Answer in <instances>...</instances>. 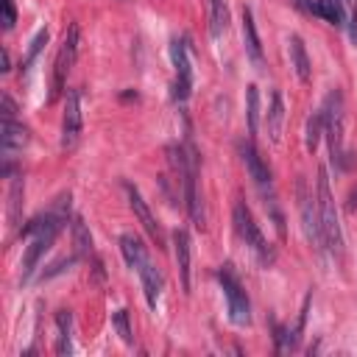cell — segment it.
Masks as SVG:
<instances>
[{"mask_svg": "<svg viewBox=\"0 0 357 357\" xmlns=\"http://www.w3.org/2000/svg\"><path fill=\"white\" fill-rule=\"evenodd\" d=\"M315 190H318V218H321V231H324V243L329 251L340 254L343 248V234H340V220H337V209H335V198H332V190H329V176H326V167H318V181H315Z\"/></svg>", "mask_w": 357, "mask_h": 357, "instance_id": "obj_1", "label": "cell"}, {"mask_svg": "<svg viewBox=\"0 0 357 357\" xmlns=\"http://www.w3.org/2000/svg\"><path fill=\"white\" fill-rule=\"evenodd\" d=\"M173 251H176V265H178L181 287H184V293H190V234L184 229L173 231Z\"/></svg>", "mask_w": 357, "mask_h": 357, "instance_id": "obj_15", "label": "cell"}, {"mask_svg": "<svg viewBox=\"0 0 357 357\" xmlns=\"http://www.w3.org/2000/svg\"><path fill=\"white\" fill-rule=\"evenodd\" d=\"M229 25V8L226 0H209V33L220 36Z\"/></svg>", "mask_w": 357, "mask_h": 357, "instance_id": "obj_21", "label": "cell"}, {"mask_svg": "<svg viewBox=\"0 0 357 357\" xmlns=\"http://www.w3.org/2000/svg\"><path fill=\"white\" fill-rule=\"evenodd\" d=\"M240 156H243V162H245V170H248V176L254 178V184L268 195V190H271V170L265 167V162H262V156L257 153V148L248 142V139H240Z\"/></svg>", "mask_w": 357, "mask_h": 357, "instance_id": "obj_11", "label": "cell"}, {"mask_svg": "<svg viewBox=\"0 0 357 357\" xmlns=\"http://www.w3.org/2000/svg\"><path fill=\"white\" fill-rule=\"evenodd\" d=\"M0 59H3V67H0V70H3V73H6V70H11V59H8V50H3V53H0Z\"/></svg>", "mask_w": 357, "mask_h": 357, "instance_id": "obj_30", "label": "cell"}, {"mask_svg": "<svg viewBox=\"0 0 357 357\" xmlns=\"http://www.w3.org/2000/svg\"><path fill=\"white\" fill-rule=\"evenodd\" d=\"M112 324H114V329H117V335H120L123 343H134L131 326H128V312H126V310H117V312L112 315Z\"/></svg>", "mask_w": 357, "mask_h": 357, "instance_id": "obj_25", "label": "cell"}, {"mask_svg": "<svg viewBox=\"0 0 357 357\" xmlns=\"http://www.w3.org/2000/svg\"><path fill=\"white\" fill-rule=\"evenodd\" d=\"M84 92L81 89H67L64 98V114H61V148L73 151L81 139V128H84Z\"/></svg>", "mask_w": 357, "mask_h": 357, "instance_id": "obj_4", "label": "cell"}, {"mask_svg": "<svg viewBox=\"0 0 357 357\" xmlns=\"http://www.w3.org/2000/svg\"><path fill=\"white\" fill-rule=\"evenodd\" d=\"M126 195H128V204H131V209H134L137 220H139V223H142V229L148 231V237H151L156 245H162V229H159V223H156L153 212L148 209L145 198L139 195V190H137L134 184H128V181H126Z\"/></svg>", "mask_w": 357, "mask_h": 357, "instance_id": "obj_10", "label": "cell"}, {"mask_svg": "<svg viewBox=\"0 0 357 357\" xmlns=\"http://www.w3.org/2000/svg\"><path fill=\"white\" fill-rule=\"evenodd\" d=\"M282 120H284V103H282V95L273 92L271 95V103H268V114H265V126H268L271 142H279V137H282Z\"/></svg>", "mask_w": 357, "mask_h": 357, "instance_id": "obj_19", "label": "cell"}, {"mask_svg": "<svg viewBox=\"0 0 357 357\" xmlns=\"http://www.w3.org/2000/svg\"><path fill=\"white\" fill-rule=\"evenodd\" d=\"M234 229H237V234L245 240V245H248L262 262H271V259H273V251H271L265 234L259 231V226L254 223V215L248 212V206H245L243 201L234 204Z\"/></svg>", "mask_w": 357, "mask_h": 357, "instance_id": "obj_5", "label": "cell"}, {"mask_svg": "<svg viewBox=\"0 0 357 357\" xmlns=\"http://www.w3.org/2000/svg\"><path fill=\"white\" fill-rule=\"evenodd\" d=\"M47 45V31H39L33 39H31V47H28V56H25V61H22V70H28L31 64H33V59L39 56V50Z\"/></svg>", "mask_w": 357, "mask_h": 357, "instance_id": "obj_26", "label": "cell"}, {"mask_svg": "<svg viewBox=\"0 0 357 357\" xmlns=\"http://www.w3.org/2000/svg\"><path fill=\"white\" fill-rule=\"evenodd\" d=\"M298 209H301V220H304V234L307 240L312 243L315 251H324V231H321V218H318V206L312 204L310 192H307V184L298 181Z\"/></svg>", "mask_w": 357, "mask_h": 357, "instance_id": "obj_9", "label": "cell"}, {"mask_svg": "<svg viewBox=\"0 0 357 357\" xmlns=\"http://www.w3.org/2000/svg\"><path fill=\"white\" fill-rule=\"evenodd\" d=\"M170 61H173V98L176 100H187L192 92V67H190V50L184 39H173L170 42Z\"/></svg>", "mask_w": 357, "mask_h": 357, "instance_id": "obj_8", "label": "cell"}, {"mask_svg": "<svg viewBox=\"0 0 357 357\" xmlns=\"http://www.w3.org/2000/svg\"><path fill=\"white\" fill-rule=\"evenodd\" d=\"M184 151H187V167L181 176V192H184V204H187L192 223L201 229L204 226V206H201V195H198V153L192 145H187Z\"/></svg>", "mask_w": 357, "mask_h": 357, "instance_id": "obj_7", "label": "cell"}, {"mask_svg": "<svg viewBox=\"0 0 357 357\" xmlns=\"http://www.w3.org/2000/svg\"><path fill=\"white\" fill-rule=\"evenodd\" d=\"M343 95L340 89H332L324 106V131L329 137V151H332V162L343 165Z\"/></svg>", "mask_w": 357, "mask_h": 357, "instance_id": "obj_3", "label": "cell"}, {"mask_svg": "<svg viewBox=\"0 0 357 357\" xmlns=\"http://www.w3.org/2000/svg\"><path fill=\"white\" fill-rule=\"evenodd\" d=\"M3 159H6V165H3V173H8L11 170V156H14V151H22L25 145H28V128L22 126V123H17V117L14 120H6L3 117Z\"/></svg>", "mask_w": 357, "mask_h": 357, "instance_id": "obj_12", "label": "cell"}, {"mask_svg": "<svg viewBox=\"0 0 357 357\" xmlns=\"http://www.w3.org/2000/svg\"><path fill=\"white\" fill-rule=\"evenodd\" d=\"M20 195H22V178L17 176V178H14V184H11V212H8V218H11V220H17V209H20Z\"/></svg>", "mask_w": 357, "mask_h": 357, "instance_id": "obj_28", "label": "cell"}, {"mask_svg": "<svg viewBox=\"0 0 357 357\" xmlns=\"http://www.w3.org/2000/svg\"><path fill=\"white\" fill-rule=\"evenodd\" d=\"M343 3H354V0H343Z\"/></svg>", "mask_w": 357, "mask_h": 357, "instance_id": "obj_32", "label": "cell"}, {"mask_svg": "<svg viewBox=\"0 0 357 357\" xmlns=\"http://www.w3.org/2000/svg\"><path fill=\"white\" fill-rule=\"evenodd\" d=\"M218 279H220V284H223V296H226V304H229V318H231V324L245 326V324L251 321V307H248V298H245L243 284L237 282V276L231 273L229 265H223V268L218 271Z\"/></svg>", "mask_w": 357, "mask_h": 357, "instance_id": "obj_6", "label": "cell"}, {"mask_svg": "<svg viewBox=\"0 0 357 357\" xmlns=\"http://www.w3.org/2000/svg\"><path fill=\"white\" fill-rule=\"evenodd\" d=\"M310 14L315 17H324L326 22L332 25H343L346 22V14H343V0H310Z\"/></svg>", "mask_w": 357, "mask_h": 357, "instance_id": "obj_18", "label": "cell"}, {"mask_svg": "<svg viewBox=\"0 0 357 357\" xmlns=\"http://www.w3.org/2000/svg\"><path fill=\"white\" fill-rule=\"evenodd\" d=\"M240 17H243V45H245V53L254 61V67H262V45H259V33H257V22H254L251 8H243Z\"/></svg>", "mask_w": 357, "mask_h": 357, "instance_id": "obj_14", "label": "cell"}, {"mask_svg": "<svg viewBox=\"0 0 357 357\" xmlns=\"http://www.w3.org/2000/svg\"><path fill=\"white\" fill-rule=\"evenodd\" d=\"M78 45H81V33H78V25L70 22L64 36H61V45L56 50V59H53V81H50V98L47 100H56L59 92L64 89L67 84V75L75 64V56H78Z\"/></svg>", "mask_w": 357, "mask_h": 357, "instance_id": "obj_2", "label": "cell"}, {"mask_svg": "<svg viewBox=\"0 0 357 357\" xmlns=\"http://www.w3.org/2000/svg\"><path fill=\"white\" fill-rule=\"evenodd\" d=\"M0 8H3V28L6 31H11L14 28V22H17V8H14V0H0Z\"/></svg>", "mask_w": 357, "mask_h": 357, "instance_id": "obj_27", "label": "cell"}, {"mask_svg": "<svg viewBox=\"0 0 357 357\" xmlns=\"http://www.w3.org/2000/svg\"><path fill=\"white\" fill-rule=\"evenodd\" d=\"M287 45H290V64H293L296 75H298L301 81H310L312 67H310V56H307V47H304V42H301V36L293 33V36L287 39Z\"/></svg>", "mask_w": 357, "mask_h": 357, "instance_id": "obj_16", "label": "cell"}, {"mask_svg": "<svg viewBox=\"0 0 357 357\" xmlns=\"http://www.w3.org/2000/svg\"><path fill=\"white\" fill-rule=\"evenodd\" d=\"M73 245H75V257H84L92 248V234H89V229L81 218L73 220Z\"/></svg>", "mask_w": 357, "mask_h": 357, "instance_id": "obj_23", "label": "cell"}, {"mask_svg": "<svg viewBox=\"0 0 357 357\" xmlns=\"http://www.w3.org/2000/svg\"><path fill=\"white\" fill-rule=\"evenodd\" d=\"M245 120H248V134H257V128H259V89L254 84L245 89Z\"/></svg>", "mask_w": 357, "mask_h": 357, "instance_id": "obj_22", "label": "cell"}, {"mask_svg": "<svg viewBox=\"0 0 357 357\" xmlns=\"http://www.w3.org/2000/svg\"><path fill=\"white\" fill-rule=\"evenodd\" d=\"M293 3H296V6H298V8H304V11H307V8H310V0H293Z\"/></svg>", "mask_w": 357, "mask_h": 357, "instance_id": "obj_31", "label": "cell"}, {"mask_svg": "<svg viewBox=\"0 0 357 357\" xmlns=\"http://www.w3.org/2000/svg\"><path fill=\"white\" fill-rule=\"evenodd\" d=\"M137 273H139V282H142V293H145L148 307L156 310V304H159V293H162V276H159V271L153 268L151 257L137 268Z\"/></svg>", "mask_w": 357, "mask_h": 357, "instance_id": "obj_13", "label": "cell"}, {"mask_svg": "<svg viewBox=\"0 0 357 357\" xmlns=\"http://www.w3.org/2000/svg\"><path fill=\"white\" fill-rule=\"evenodd\" d=\"M349 36L351 42H357V6L351 8V17H349Z\"/></svg>", "mask_w": 357, "mask_h": 357, "instance_id": "obj_29", "label": "cell"}, {"mask_svg": "<svg viewBox=\"0 0 357 357\" xmlns=\"http://www.w3.org/2000/svg\"><path fill=\"white\" fill-rule=\"evenodd\" d=\"M56 354H73V315L70 310L56 312Z\"/></svg>", "mask_w": 357, "mask_h": 357, "instance_id": "obj_17", "label": "cell"}, {"mask_svg": "<svg viewBox=\"0 0 357 357\" xmlns=\"http://www.w3.org/2000/svg\"><path fill=\"white\" fill-rule=\"evenodd\" d=\"M321 131H324V112H312V114H310V120H307V134H304V145H307V151H310V153L318 148Z\"/></svg>", "mask_w": 357, "mask_h": 357, "instance_id": "obj_24", "label": "cell"}, {"mask_svg": "<svg viewBox=\"0 0 357 357\" xmlns=\"http://www.w3.org/2000/svg\"><path fill=\"white\" fill-rule=\"evenodd\" d=\"M120 251H123V257H126L128 268H134V271L148 259V251H145L142 240H139V237H134V234H120Z\"/></svg>", "mask_w": 357, "mask_h": 357, "instance_id": "obj_20", "label": "cell"}]
</instances>
